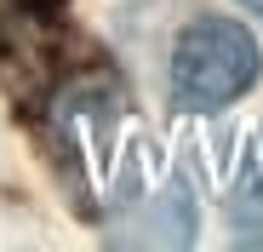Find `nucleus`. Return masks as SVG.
I'll list each match as a JSON object with an SVG mask.
<instances>
[{
  "instance_id": "7ed1b4c3",
  "label": "nucleus",
  "mask_w": 263,
  "mask_h": 252,
  "mask_svg": "<svg viewBox=\"0 0 263 252\" xmlns=\"http://www.w3.org/2000/svg\"><path fill=\"white\" fill-rule=\"evenodd\" d=\"M240 6H252V12H257V17H263V0H240Z\"/></svg>"
},
{
  "instance_id": "f257e3e1",
  "label": "nucleus",
  "mask_w": 263,
  "mask_h": 252,
  "mask_svg": "<svg viewBox=\"0 0 263 252\" xmlns=\"http://www.w3.org/2000/svg\"><path fill=\"white\" fill-rule=\"evenodd\" d=\"M263 58L257 40L229 23V17H200L178 34V52H172V103L189 115H212L229 109L252 80H257Z\"/></svg>"
},
{
  "instance_id": "f03ea898",
  "label": "nucleus",
  "mask_w": 263,
  "mask_h": 252,
  "mask_svg": "<svg viewBox=\"0 0 263 252\" xmlns=\"http://www.w3.org/2000/svg\"><path fill=\"white\" fill-rule=\"evenodd\" d=\"M23 6H29V12H46V6H58V0H23Z\"/></svg>"
}]
</instances>
